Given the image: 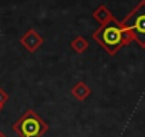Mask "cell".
I'll list each match as a JSON object with an SVG mask.
<instances>
[{
  "label": "cell",
  "mask_w": 145,
  "mask_h": 137,
  "mask_svg": "<svg viewBox=\"0 0 145 137\" xmlns=\"http://www.w3.org/2000/svg\"><path fill=\"white\" fill-rule=\"evenodd\" d=\"M93 39L108 53V54H115L118 53L124 46L129 44L134 41V37L131 34L129 30H127L121 22H118L115 17L100 26L94 33H93Z\"/></svg>",
  "instance_id": "cell-1"
},
{
  "label": "cell",
  "mask_w": 145,
  "mask_h": 137,
  "mask_svg": "<svg viewBox=\"0 0 145 137\" xmlns=\"http://www.w3.org/2000/svg\"><path fill=\"white\" fill-rule=\"evenodd\" d=\"M13 130L19 137H43L48 131V124L34 110H27L13 124Z\"/></svg>",
  "instance_id": "cell-2"
},
{
  "label": "cell",
  "mask_w": 145,
  "mask_h": 137,
  "mask_svg": "<svg viewBox=\"0 0 145 137\" xmlns=\"http://www.w3.org/2000/svg\"><path fill=\"white\" fill-rule=\"evenodd\" d=\"M121 24L131 32L134 41L145 49V0H141L121 20Z\"/></svg>",
  "instance_id": "cell-3"
},
{
  "label": "cell",
  "mask_w": 145,
  "mask_h": 137,
  "mask_svg": "<svg viewBox=\"0 0 145 137\" xmlns=\"http://www.w3.org/2000/svg\"><path fill=\"white\" fill-rule=\"evenodd\" d=\"M43 37L40 36V33L37 32V30H34V29H30V30H27L22 37H20V43H22V46H24L29 51H36V50H39L40 47H41V44H43Z\"/></svg>",
  "instance_id": "cell-4"
},
{
  "label": "cell",
  "mask_w": 145,
  "mask_h": 137,
  "mask_svg": "<svg viewBox=\"0 0 145 137\" xmlns=\"http://www.w3.org/2000/svg\"><path fill=\"white\" fill-rule=\"evenodd\" d=\"M93 17H94V20H95L97 23H100V26H103V24H105V23H108V22H111V20L114 19V16H112V13L110 12V9H108L107 6H104V5L98 6V7L93 12Z\"/></svg>",
  "instance_id": "cell-5"
},
{
  "label": "cell",
  "mask_w": 145,
  "mask_h": 137,
  "mask_svg": "<svg viewBox=\"0 0 145 137\" xmlns=\"http://www.w3.org/2000/svg\"><path fill=\"white\" fill-rule=\"evenodd\" d=\"M71 94L74 96L78 101H84V100L91 94V89H90L84 82H78L74 87L71 89Z\"/></svg>",
  "instance_id": "cell-6"
},
{
  "label": "cell",
  "mask_w": 145,
  "mask_h": 137,
  "mask_svg": "<svg viewBox=\"0 0 145 137\" xmlns=\"http://www.w3.org/2000/svg\"><path fill=\"white\" fill-rule=\"evenodd\" d=\"M71 49L74 50L76 53H78V54H81V53H84L87 49H88V41L83 37V36H78V37H76V39H72L71 40Z\"/></svg>",
  "instance_id": "cell-7"
},
{
  "label": "cell",
  "mask_w": 145,
  "mask_h": 137,
  "mask_svg": "<svg viewBox=\"0 0 145 137\" xmlns=\"http://www.w3.org/2000/svg\"><path fill=\"white\" fill-rule=\"evenodd\" d=\"M7 100H9V94L5 92V89L0 87V109L5 107V104L7 103Z\"/></svg>",
  "instance_id": "cell-8"
},
{
  "label": "cell",
  "mask_w": 145,
  "mask_h": 137,
  "mask_svg": "<svg viewBox=\"0 0 145 137\" xmlns=\"http://www.w3.org/2000/svg\"><path fill=\"white\" fill-rule=\"evenodd\" d=\"M0 137H7V136H6V134H5L3 131H0Z\"/></svg>",
  "instance_id": "cell-9"
},
{
  "label": "cell",
  "mask_w": 145,
  "mask_h": 137,
  "mask_svg": "<svg viewBox=\"0 0 145 137\" xmlns=\"http://www.w3.org/2000/svg\"><path fill=\"white\" fill-rule=\"evenodd\" d=\"M0 110H2V109H0Z\"/></svg>",
  "instance_id": "cell-10"
}]
</instances>
